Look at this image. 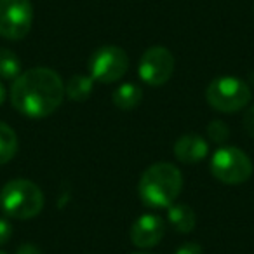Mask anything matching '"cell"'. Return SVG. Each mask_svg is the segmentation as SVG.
<instances>
[{
    "instance_id": "6da1fadb",
    "label": "cell",
    "mask_w": 254,
    "mask_h": 254,
    "mask_svg": "<svg viewBox=\"0 0 254 254\" xmlns=\"http://www.w3.org/2000/svg\"><path fill=\"white\" fill-rule=\"evenodd\" d=\"M64 98V84L51 68L23 71L11 87V103L21 115L44 119L54 113Z\"/></svg>"
},
{
    "instance_id": "7a4b0ae2",
    "label": "cell",
    "mask_w": 254,
    "mask_h": 254,
    "mask_svg": "<svg viewBox=\"0 0 254 254\" xmlns=\"http://www.w3.org/2000/svg\"><path fill=\"white\" fill-rule=\"evenodd\" d=\"M183 188V174L169 162L146 167L139 178V200L150 209H167L176 202Z\"/></svg>"
},
{
    "instance_id": "3957f363",
    "label": "cell",
    "mask_w": 254,
    "mask_h": 254,
    "mask_svg": "<svg viewBox=\"0 0 254 254\" xmlns=\"http://www.w3.org/2000/svg\"><path fill=\"white\" fill-rule=\"evenodd\" d=\"M0 207L9 218H35L44 209V193L33 181L12 180L0 191Z\"/></svg>"
},
{
    "instance_id": "277c9868",
    "label": "cell",
    "mask_w": 254,
    "mask_h": 254,
    "mask_svg": "<svg viewBox=\"0 0 254 254\" xmlns=\"http://www.w3.org/2000/svg\"><path fill=\"white\" fill-rule=\"evenodd\" d=\"M251 96V87L237 77H218L205 89L207 103L223 113H235L246 108Z\"/></svg>"
},
{
    "instance_id": "5b68a950",
    "label": "cell",
    "mask_w": 254,
    "mask_h": 254,
    "mask_svg": "<svg viewBox=\"0 0 254 254\" xmlns=\"http://www.w3.org/2000/svg\"><path fill=\"white\" fill-rule=\"evenodd\" d=\"M211 173L226 185L246 183L253 174V162L244 150L237 146H221L211 157Z\"/></svg>"
},
{
    "instance_id": "8992f818",
    "label": "cell",
    "mask_w": 254,
    "mask_h": 254,
    "mask_svg": "<svg viewBox=\"0 0 254 254\" xmlns=\"http://www.w3.org/2000/svg\"><path fill=\"white\" fill-rule=\"evenodd\" d=\"M129 58L117 46H103L92 53L89 60V77L99 84H113L126 75Z\"/></svg>"
},
{
    "instance_id": "52a82bcc",
    "label": "cell",
    "mask_w": 254,
    "mask_h": 254,
    "mask_svg": "<svg viewBox=\"0 0 254 254\" xmlns=\"http://www.w3.org/2000/svg\"><path fill=\"white\" fill-rule=\"evenodd\" d=\"M33 7L30 0H0V35L21 40L32 30Z\"/></svg>"
},
{
    "instance_id": "ba28073f",
    "label": "cell",
    "mask_w": 254,
    "mask_h": 254,
    "mask_svg": "<svg viewBox=\"0 0 254 254\" xmlns=\"http://www.w3.org/2000/svg\"><path fill=\"white\" fill-rule=\"evenodd\" d=\"M174 71V56L169 49L162 46H153L145 51L139 60L138 73L146 85L160 87L164 85Z\"/></svg>"
},
{
    "instance_id": "9c48e42d",
    "label": "cell",
    "mask_w": 254,
    "mask_h": 254,
    "mask_svg": "<svg viewBox=\"0 0 254 254\" xmlns=\"http://www.w3.org/2000/svg\"><path fill=\"white\" fill-rule=\"evenodd\" d=\"M166 233V223L160 216L157 214H143L132 223L131 232V242L139 249H150L157 246L162 240Z\"/></svg>"
},
{
    "instance_id": "30bf717a",
    "label": "cell",
    "mask_w": 254,
    "mask_h": 254,
    "mask_svg": "<svg viewBox=\"0 0 254 254\" xmlns=\"http://www.w3.org/2000/svg\"><path fill=\"white\" fill-rule=\"evenodd\" d=\"M209 153V143L198 134H185L174 143V155L180 162L197 164Z\"/></svg>"
},
{
    "instance_id": "8fae6325",
    "label": "cell",
    "mask_w": 254,
    "mask_h": 254,
    "mask_svg": "<svg viewBox=\"0 0 254 254\" xmlns=\"http://www.w3.org/2000/svg\"><path fill=\"white\" fill-rule=\"evenodd\" d=\"M167 219L169 225L180 233H190L197 225L195 211L187 204H173L167 207Z\"/></svg>"
},
{
    "instance_id": "7c38bea8",
    "label": "cell",
    "mask_w": 254,
    "mask_h": 254,
    "mask_svg": "<svg viewBox=\"0 0 254 254\" xmlns=\"http://www.w3.org/2000/svg\"><path fill=\"white\" fill-rule=\"evenodd\" d=\"M141 99H143L141 87L132 84V82H124V84H120L112 94L113 105L119 110H124V112L134 110L136 106L141 103Z\"/></svg>"
},
{
    "instance_id": "4fadbf2b",
    "label": "cell",
    "mask_w": 254,
    "mask_h": 254,
    "mask_svg": "<svg viewBox=\"0 0 254 254\" xmlns=\"http://www.w3.org/2000/svg\"><path fill=\"white\" fill-rule=\"evenodd\" d=\"M92 89H94V80L89 75L77 73L64 84V96H68V99H71V101L82 103L89 99V96L92 94Z\"/></svg>"
},
{
    "instance_id": "5bb4252c",
    "label": "cell",
    "mask_w": 254,
    "mask_h": 254,
    "mask_svg": "<svg viewBox=\"0 0 254 254\" xmlns=\"http://www.w3.org/2000/svg\"><path fill=\"white\" fill-rule=\"evenodd\" d=\"M18 152V136L5 122H0V166L12 160Z\"/></svg>"
},
{
    "instance_id": "9a60e30c",
    "label": "cell",
    "mask_w": 254,
    "mask_h": 254,
    "mask_svg": "<svg viewBox=\"0 0 254 254\" xmlns=\"http://www.w3.org/2000/svg\"><path fill=\"white\" fill-rule=\"evenodd\" d=\"M21 63L12 51L0 47V77L5 80H16L21 75Z\"/></svg>"
},
{
    "instance_id": "2e32d148",
    "label": "cell",
    "mask_w": 254,
    "mask_h": 254,
    "mask_svg": "<svg viewBox=\"0 0 254 254\" xmlns=\"http://www.w3.org/2000/svg\"><path fill=\"white\" fill-rule=\"evenodd\" d=\"M207 134H209V138H211L212 143L223 145V143L228 141L230 129L225 122H221V120H212V122L207 126Z\"/></svg>"
},
{
    "instance_id": "e0dca14e",
    "label": "cell",
    "mask_w": 254,
    "mask_h": 254,
    "mask_svg": "<svg viewBox=\"0 0 254 254\" xmlns=\"http://www.w3.org/2000/svg\"><path fill=\"white\" fill-rule=\"evenodd\" d=\"M242 124H244V129H246L247 134H249L251 138H254V105L246 110Z\"/></svg>"
},
{
    "instance_id": "ac0fdd59",
    "label": "cell",
    "mask_w": 254,
    "mask_h": 254,
    "mask_svg": "<svg viewBox=\"0 0 254 254\" xmlns=\"http://www.w3.org/2000/svg\"><path fill=\"white\" fill-rule=\"evenodd\" d=\"M12 237V225L7 219L0 218V246H4L11 240Z\"/></svg>"
},
{
    "instance_id": "d6986e66",
    "label": "cell",
    "mask_w": 254,
    "mask_h": 254,
    "mask_svg": "<svg viewBox=\"0 0 254 254\" xmlns=\"http://www.w3.org/2000/svg\"><path fill=\"white\" fill-rule=\"evenodd\" d=\"M174 254H204L202 253V246L197 242H187L183 244V246H180L176 251H174Z\"/></svg>"
},
{
    "instance_id": "ffe728a7",
    "label": "cell",
    "mask_w": 254,
    "mask_h": 254,
    "mask_svg": "<svg viewBox=\"0 0 254 254\" xmlns=\"http://www.w3.org/2000/svg\"><path fill=\"white\" fill-rule=\"evenodd\" d=\"M16 254H42V251L33 244H23V246L18 247Z\"/></svg>"
},
{
    "instance_id": "44dd1931",
    "label": "cell",
    "mask_w": 254,
    "mask_h": 254,
    "mask_svg": "<svg viewBox=\"0 0 254 254\" xmlns=\"http://www.w3.org/2000/svg\"><path fill=\"white\" fill-rule=\"evenodd\" d=\"M4 99H5V91H4V87L0 85V106H2V103H4Z\"/></svg>"
},
{
    "instance_id": "7402d4cb",
    "label": "cell",
    "mask_w": 254,
    "mask_h": 254,
    "mask_svg": "<svg viewBox=\"0 0 254 254\" xmlns=\"http://www.w3.org/2000/svg\"><path fill=\"white\" fill-rule=\"evenodd\" d=\"M132 254H148V253H132Z\"/></svg>"
},
{
    "instance_id": "603a6c76",
    "label": "cell",
    "mask_w": 254,
    "mask_h": 254,
    "mask_svg": "<svg viewBox=\"0 0 254 254\" xmlns=\"http://www.w3.org/2000/svg\"><path fill=\"white\" fill-rule=\"evenodd\" d=\"M0 254H5V253H2V251H0Z\"/></svg>"
}]
</instances>
